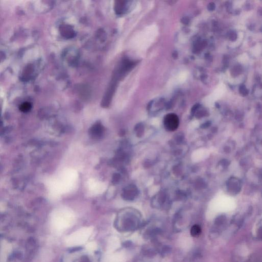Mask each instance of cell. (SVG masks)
I'll return each instance as SVG.
<instances>
[{
    "label": "cell",
    "instance_id": "obj_4",
    "mask_svg": "<svg viewBox=\"0 0 262 262\" xmlns=\"http://www.w3.org/2000/svg\"><path fill=\"white\" fill-rule=\"evenodd\" d=\"M11 246L7 242L4 241L2 242L1 246V262H5L7 259L8 256L10 252Z\"/></svg>",
    "mask_w": 262,
    "mask_h": 262
},
{
    "label": "cell",
    "instance_id": "obj_5",
    "mask_svg": "<svg viewBox=\"0 0 262 262\" xmlns=\"http://www.w3.org/2000/svg\"><path fill=\"white\" fill-rule=\"evenodd\" d=\"M253 56H257L260 55L262 52V44H257L255 47L252 48L251 50Z\"/></svg>",
    "mask_w": 262,
    "mask_h": 262
},
{
    "label": "cell",
    "instance_id": "obj_3",
    "mask_svg": "<svg viewBox=\"0 0 262 262\" xmlns=\"http://www.w3.org/2000/svg\"><path fill=\"white\" fill-rule=\"evenodd\" d=\"M179 124V119L176 114H168L166 115L164 119L165 128L169 131H174L177 130Z\"/></svg>",
    "mask_w": 262,
    "mask_h": 262
},
{
    "label": "cell",
    "instance_id": "obj_6",
    "mask_svg": "<svg viewBox=\"0 0 262 262\" xmlns=\"http://www.w3.org/2000/svg\"><path fill=\"white\" fill-rule=\"evenodd\" d=\"M201 232V227L198 225H194L190 229V234L193 237H197Z\"/></svg>",
    "mask_w": 262,
    "mask_h": 262
},
{
    "label": "cell",
    "instance_id": "obj_11",
    "mask_svg": "<svg viewBox=\"0 0 262 262\" xmlns=\"http://www.w3.org/2000/svg\"><path fill=\"white\" fill-rule=\"evenodd\" d=\"M244 3V1H236L234 3V6L235 8L240 7Z\"/></svg>",
    "mask_w": 262,
    "mask_h": 262
},
{
    "label": "cell",
    "instance_id": "obj_7",
    "mask_svg": "<svg viewBox=\"0 0 262 262\" xmlns=\"http://www.w3.org/2000/svg\"><path fill=\"white\" fill-rule=\"evenodd\" d=\"M86 249L89 252H93L95 251L97 249V244L95 242H91L89 243L86 245Z\"/></svg>",
    "mask_w": 262,
    "mask_h": 262
},
{
    "label": "cell",
    "instance_id": "obj_1",
    "mask_svg": "<svg viewBox=\"0 0 262 262\" xmlns=\"http://www.w3.org/2000/svg\"><path fill=\"white\" fill-rule=\"evenodd\" d=\"M93 227H82L68 235L65 240L68 247H75L85 244L88 240L93 231Z\"/></svg>",
    "mask_w": 262,
    "mask_h": 262
},
{
    "label": "cell",
    "instance_id": "obj_10",
    "mask_svg": "<svg viewBox=\"0 0 262 262\" xmlns=\"http://www.w3.org/2000/svg\"><path fill=\"white\" fill-rule=\"evenodd\" d=\"M31 107V106L30 103L25 102V103H24L21 105L20 110L23 112H27L29 110H30Z\"/></svg>",
    "mask_w": 262,
    "mask_h": 262
},
{
    "label": "cell",
    "instance_id": "obj_9",
    "mask_svg": "<svg viewBox=\"0 0 262 262\" xmlns=\"http://www.w3.org/2000/svg\"><path fill=\"white\" fill-rule=\"evenodd\" d=\"M243 33L242 32H240L239 33L238 39L235 42H234V43H232V45H231V46L232 47H235L240 45L241 43V42L243 38Z\"/></svg>",
    "mask_w": 262,
    "mask_h": 262
},
{
    "label": "cell",
    "instance_id": "obj_2",
    "mask_svg": "<svg viewBox=\"0 0 262 262\" xmlns=\"http://www.w3.org/2000/svg\"><path fill=\"white\" fill-rule=\"evenodd\" d=\"M52 225L57 231L67 229L73 222V218L68 214H60L54 216L53 218Z\"/></svg>",
    "mask_w": 262,
    "mask_h": 262
},
{
    "label": "cell",
    "instance_id": "obj_8",
    "mask_svg": "<svg viewBox=\"0 0 262 262\" xmlns=\"http://www.w3.org/2000/svg\"><path fill=\"white\" fill-rule=\"evenodd\" d=\"M238 60L242 64H245L248 61V56L246 53H243L238 57Z\"/></svg>",
    "mask_w": 262,
    "mask_h": 262
}]
</instances>
